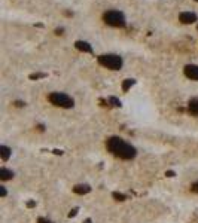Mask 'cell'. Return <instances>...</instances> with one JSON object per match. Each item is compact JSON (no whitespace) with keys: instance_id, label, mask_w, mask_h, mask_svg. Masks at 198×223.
I'll list each match as a JSON object with an SVG mask.
<instances>
[{"instance_id":"2","label":"cell","mask_w":198,"mask_h":223,"mask_svg":"<svg viewBox=\"0 0 198 223\" xmlns=\"http://www.w3.org/2000/svg\"><path fill=\"white\" fill-rule=\"evenodd\" d=\"M97 61L106 68H110V70H119L122 67L124 61L122 58L116 55V54H103L97 57Z\"/></svg>"},{"instance_id":"27","label":"cell","mask_w":198,"mask_h":223,"mask_svg":"<svg viewBox=\"0 0 198 223\" xmlns=\"http://www.w3.org/2000/svg\"><path fill=\"white\" fill-rule=\"evenodd\" d=\"M197 30H198V27H197Z\"/></svg>"},{"instance_id":"14","label":"cell","mask_w":198,"mask_h":223,"mask_svg":"<svg viewBox=\"0 0 198 223\" xmlns=\"http://www.w3.org/2000/svg\"><path fill=\"white\" fill-rule=\"evenodd\" d=\"M113 198H115L116 201H124V199H125V195L118 193V192H113Z\"/></svg>"},{"instance_id":"25","label":"cell","mask_w":198,"mask_h":223,"mask_svg":"<svg viewBox=\"0 0 198 223\" xmlns=\"http://www.w3.org/2000/svg\"><path fill=\"white\" fill-rule=\"evenodd\" d=\"M85 223H91V222H90V220H87V222H85Z\"/></svg>"},{"instance_id":"12","label":"cell","mask_w":198,"mask_h":223,"mask_svg":"<svg viewBox=\"0 0 198 223\" xmlns=\"http://www.w3.org/2000/svg\"><path fill=\"white\" fill-rule=\"evenodd\" d=\"M134 83H136V80H134V79H125V80H124V83H122V89H124V91H128V89H130Z\"/></svg>"},{"instance_id":"11","label":"cell","mask_w":198,"mask_h":223,"mask_svg":"<svg viewBox=\"0 0 198 223\" xmlns=\"http://www.w3.org/2000/svg\"><path fill=\"white\" fill-rule=\"evenodd\" d=\"M14 177V173L7 168H0V178L2 180H11Z\"/></svg>"},{"instance_id":"5","label":"cell","mask_w":198,"mask_h":223,"mask_svg":"<svg viewBox=\"0 0 198 223\" xmlns=\"http://www.w3.org/2000/svg\"><path fill=\"white\" fill-rule=\"evenodd\" d=\"M197 20H198V16L194 12H180L179 14V21L182 24H194Z\"/></svg>"},{"instance_id":"10","label":"cell","mask_w":198,"mask_h":223,"mask_svg":"<svg viewBox=\"0 0 198 223\" xmlns=\"http://www.w3.org/2000/svg\"><path fill=\"white\" fill-rule=\"evenodd\" d=\"M12 155V150L7 147V146H0V156H2L3 161H7Z\"/></svg>"},{"instance_id":"18","label":"cell","mask_w":198,"mask_h":223,"mask_svg":"<svg viewBox=\"0 0 198 223\" xmlns=\"http://www.w3.org/2000/svg\"><path fill=\"white\" fill-rule=\"evenodd\" d=\"M77 214V208H73L70 213H68V217H73V216H76Z\"/></svg>"},{"instance_id":"17","label":"cell","mask_w":198,"mask_h":223,"mask_svg":"<svg viewBox=\"0 0 198 223\" xmlns=\"http://www.w3.org/2000/svg\"><path fill=\"white\" fill-rule=\"evenodd\" d=\"M6 189H5V186H0V196H6Z\"/></svg>"},{"instance_id":"7","label":"cell","mask_w":198,"mask_h":223,"mask_svg":"<svg viewBox=\"0 0 198 223\" xmlns=\"http://www.w3.org/2000/svg\"><path fill=\"white\" fill-rule=\"evenodd\" d=\"M75 46H76V49H79V51H82V52H92V48H91V45L88 43V42H85V40H76L75 42Z\"/></svg>"},{"instance_id":"22","label":"cell","mask_w":198,"mask_h":223,"mask_svg":"<svg viewBox=\"0 0 198 223\" xmlns=\"http://www.w3.org/2000/svg\"><path fill=\"white\" fill-rule=\"evenodd\" d=\"M34 205H36V202H34V201H28V202H27V207H30V208L34 207Z\"/></svg>"},{"instance_id":"23","label":"cell","mask_w":198,"mask_h":223,"mask_svg":"<svg viewBox=\"0 0 198 223\" xmlns=\"http://www.w3.org/2000/svg\"><path fill=\"white\" fill-rule=\"evenodd\" d=\"M39 223H52V222H46V220H43V219H39Z\"/></svg>"},{"instance_id":"21","label":"cell","mask_w":198,"mask_h":223,"mask_svg":"<svg viewBox=\"0 0 198 223\" xmlns=\"http://www.w3.org/2000/svg\"><path fill=\"white\" fill-rule=\"evenodd\" d=\"M165 176H167V177H174L176 174H174V171H167V173H165Z\"/></svg>"},{"instance_id":"15","label":"cell","mask_w":198,"mask_h":223,"mask_svg":"<svg viewBox=\"0 0 198 223\" xmlns=\"http://www.w3.org/2000/svg\"><path fill=\"white\" fill-rule=\"evenodd\" d=\"M46 74L43 73H36V74H30V79H39V78H45Z\"/></svg>"},{"instance_id":"20","label":"cell","mask_w":198,"mask_h":223,"mask_svg":"<svg viewBox=\"0 0 198 223\" xmlns=\"http://www.w3.org/2000/svg\"><path fill=\"white\" fill-rule=\"evenodd\" d=\"M15 106H16V107H22V106H25V103H22V101H15Z\"/></svg>"},{"instance_id":"1","label":"cell","mask_w":198,"mask_h":223,"mask_svg":"<svg viewBox=\"0 0 198 223\" xmlns=\"http://www.w3.org/2000/svg\"><path fill=\"white\" fill-rule=\"evenodd\" d=\"M106 146L115 156L121 159H133L136 156V149L131 144L125 143L122 139H119V137H110Z\"/></svg>"},{"instance_id":"8","label":"cell","mask_w":198,"mask_h":223,"mask_svg":"<svg viewBox=\"0 0 198 223\" xmlns=\"http://www.w3.org/2000/svg\"><path fill=\"white\" fill-rule=\"evenodd\" d=\"M188 110H189V113H191V115L198 116V97L189 100V103H188Z\"/></svg>"},{"instance_id":"26","label":"cell","mask_w":198,"mask_h":223,"mask_svg":"<svg viewBox=\"0 0 198 223\" xmlns=\"http://www.w3.org/2000/svg\"><path fill=\"white\" fill-rule=\"evenodd\" d=\"M194 2H198V0H194Z\"/></svg>"},{"instance_id":"6","label":"cell","mask_w":198,"mask_h":223,"mask_svg":"<svg viewBox=\"0 0 198 223\" xmlns=\"http://www.w3.org/2000/svg\"><path fill=\"white\" fill-rule=\"evenodd\" d=\"M185 76L191 80H198V66L197 64H188L185 67Z\"/></svg>"},{"instance_id":"4","label":"cell","mask_w":198,"mask_h":223,"mask_svg":"<svg viewBox=\"0 0 198 223\" xmlns=\"http://www.w3.org/2000/svg\"><path fill=\"white\" fill-rule=\"evenodd\" d=\"M103 21H104L107 25L110 27H125L127 20H125V15L119 11H107L103 14Z\"/></svg>"},{"instance_id":"9","label":"cell","mask_w":198,"mask_h":223,"mask_svg":"<svg viewBox=\"0 0 198 223\" xmlns=\"http://www.w3.org/2000/svg\"><path fill=\"white\" fill-rule=\"evenodd\" d=\"M91 191V187L88 184H77L73 187V192L77 193V195H83V193H88Z\"/></svg>"},{"instance_id":"13","label":"cell","mask_w":198,"mask_h":223,"mask_svg":"<svg viewBox=\"0 0 198 223\" xmlns=\"http://www.w3.org/2000/svg\"><path fill=\"white\" fill-rule=\"evenodd\" d=\"M109 103H112V106H115V107H121V101H119L116 97H110Z\"/></svg>"},{"instance_id":"3","label":"cell","mask_w":198,"mask_h":223,"mask_svg":"<svg viewBox=\"0 0 198 223\" xmlns=\"http://www.w3.org/2000/svg\"><path fill=\"white\" fill-rule=\"evenodd\" d=\"M48 100L51 101V104H54L57 107H63V109H72L75 106L73 98L68 97L64 92H51L48 95Z\"/></svg>"},{"instance_id":"19","label":"cell","mask_w":198,"mask_h":223,"mask_svg":"<svg viewBox=\"0 0 198 223\" xmlns=\"http://www.w3.org/2000/svg\"><path fill=\"white\" fill-rule=\"evenodd\" d=\"M63 31H64V28H63V27L55 28V34H58V36H60V34H63Z\"/></svg>"},{"instance_id":"24","label":"cell","mask_w":198,"mask_h":223,"mask_svg":"<svg viewBox=\"0 0 198 223\" xmlns=\"http://www.w3.org/2000/svg\"><path fill=\"white\" fill-rule=\"evenodd\" d=\"M54 153H55V155H61L63 152H61V150H54Z\"/></svg>"},{"instance_id":"16","label":"cell","mask_w":198,"mask_h":223,"mask_svg":"<svg viewBox=\"0 0 198 223\" xmlns=\"http://www.w3.org/2000/svg\"><path fill=\"white\" fill-rule=\"evenodd\" d=\"M191 192L198 193V182H195V183H192V184H191Z\"/></svg>"}]
</instances>
